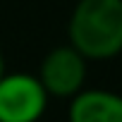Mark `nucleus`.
Wrapping results in <instances>:
<instances>
[{"label":"nucleus","mask_w":122,"mask_h":122,"mask_svg":"<svg viewBox=\"0 0 122 122\" xmlns=\"http://www.w3.org/2000/svg\"><path fill=\"white\" fill-rule=\"evenodd\" d=\"M70 46L86 60L122 53V0H77L67 24Z\"/></svg>","instance_id":"f257e3e1"},{"label":"nucleus","mask_w":122,"mask_h":122,"mask_svg":"<svg viewBox=\"0 0 122 122\" xmlns=\"http://www.w3.org/2000/svg\"><path fill=\"white\" fill-rule=\"evenodd\" d=\"M48 93L38 77L12 72L0 77V122H38L48 108Z\"/></svg>","instance_id":"f03ea898"},{"label":"nucleus","mask_w":122,"mask_h":122,"mask_svg":"<svg viewBox=\"0 0 122 122\" xmlns=\"http://www.w3.org/2000/svg\"><path fill=\"white\" fill-rule=\"evenodd\" d=\"M38 81L43 84L48 96L55 98H72L84 89L86 81V57L67 46H57L46 53L38 67Z\"/></svg>","instance_id":"7ed1b4c3"},{"label":"nucleus","mask_w":122,"mask_h":122,"mask_svg":"<svg viewBox=\"0 0 122 122\" xmlns=\"http://www.w3.org/2000/svg\"><path fill=\"white\" fill-rule=\"evenodd\" d=\"M70 122H122V96L105 89H81L70 98Z\"/></svg>","instance_id":"20e7f679"},{"label":"nucleus","mask_w":122,"mask_h":122,"mask_svg":"<svg viewBox=\"0 0 122 122\" xmlns=\"http://www.w3.org/2000/svg\"><path fill=\"white\" fill-rule=\"evenodd\" d=\"M5 74V62H3V55H0V77Z\"/></svg>","instance_id":"39448f33"}]
</instances>
